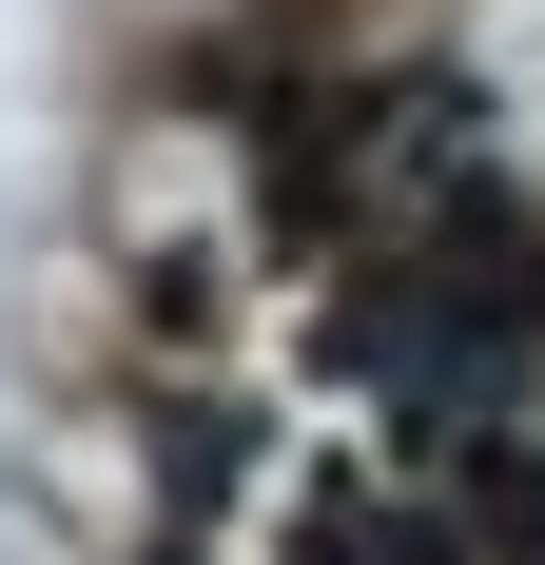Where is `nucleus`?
Segmentation results:
<instances>
[{
	"label": "nucleus",
	"instance_id": "nucleus-1",
	"mask_svg": "<svg viewBox=\"0 0 545 565\" xmlns=\"http://www.w3.org/2000/svg\"><path fill=\"white\" fill-rule=\"evenodd\" d=\"M292 565H429V526L389 508V488H312L292 508Z\"/></svg>",
	"mask_w": 545,
	"mask_h": 565
}]
</instances>
